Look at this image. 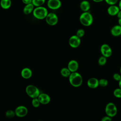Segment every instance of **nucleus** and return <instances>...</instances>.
<instances>
[{"mask_svg":"<svg viewBox=\"0 0 121 121\" xmlns=\"http://www.w3.org/2000/svg\"><path fill=\"white\" fill-rule=\"evenodd\" d=\"M105 112L107 115L111 117H113L115 116L117 113V108L114 103L110 102L106 104Z\"/></svg>","mask_w":121,"mask_h":121,"instance_id":"nucleus-5","label":"nucleus"},{"mask_svg":"<svg viewBox=\"0 0 121 121\" xmlns=\"http://www.w3.org/2000/svg\"><path fill=\"white\" fill-rule=\"evenodd\" d=\"M5 115H6V116L8 118H12L14 117L15 115L16 114H15V112H14L12 110H9L6 112Z\"/></svg>","mask_w":121,"mask_h":121,"instance_id":"nucleus-23","label":"nucleus"},{"mask_svg":"<svg viewBox=\"0 0 121 121\" xmlns=\"http://www.w3.org/2000/svg\"><path fill=\"white\" fill-rule=\"evenodd\" d=\"M119 87L121 88V79L119 81Z\"/></svg>","mask_w":121,"mask_h":121,"instance_id":"nucleus-36","label":"nucleus"},{"mask_svg":"<svg viewBox=\"0 0 121 121\" xmlns=\"http://www.w3.org/2000/svg\"><path fill=\"white\" fill-rule=\"evenodd\" d=\"M100 51L103 56L108 58L110 57L112 54V50L110 46L107 44H103L100 48Z\"/></svg>","mask_w":121,"mask_h":121,"instance_id":"nucleus-7","label":"nucleus"},{"mask_svg":"<svg viewBox=\"0 0 121 121\" xmlns=\"http://www.w3.org/2000/svg\"><path fill=\"white\" fill-rule=\"evenodd\" d=\"M80 39L76 35L71 36L69 39V44L72 48H77L78 47L80 44Z\"/></svg>","mask_w":121,"mask_h":121,"instance_id":"nucleus-10","label":"nucleus"},{"mask_svg":"<svg viewBox=\"0 0 121 121\" xmlns=\"http://www.w3.org/2000/svg\"><path fill=\"white\" fill-rule=\"evenodd\" d=\"M90 7L91 5L90 2L86 0L82 1L79 5L80 9L83 12L88 11L90 9Z\"/></svg>","mask_w":121,"mask_h":121,"instance_id":"nucleus-15","label":"nucleus"},{"mask_svg":"<svg viewBox=\"0 0 121 121\" xmlns=\"http://www.w3.org/2000/svg\"><path fill=\"white\" fill-rule=\"evenodd\" d=\"M69 78L70 84L74 87H78L82 83L83 79L82 76L76 71L71 72Z\"/></svg>","mask_w":121,"mask_h":121,"instance_id":"nucleus-1","label":"nucleus"},{"mask_svg":"<svg viewBox=\"0 0 121 121\" xmlns=\"http://www.w3.org/2000/svg\"><path fill=\"white\" fill-rule=\"evenodd\" d=\"M98 64L101 66H103L105 65L106 62V57L104 56H101L98 59Z\"/></svg>","mask_w":121,"mask_h":121,"instance_id":"nucleus-24","label":"nucleus"},{"mask_svg":"<svg viewBox=\"0 0 121 121\" xmlns=\"http://www.w3.org/2000/svg\"><path fill=\"white\" fill-rule=\"evenodd\" d=\"M94 2H102V1L104 0H92Z\"/></svg>","mask_w":121,"mask_h":121,"instance_id":"nucleus-33","label":"nucleus"},{"mask_svg":"<svg viewBox=\"0 0 121 121\" xmlns=\"http://www.w3.org/2000/svg\"><path fill=\"white\" fill-rule=\"evenodd\" d=\"M45 2V0H33L32 3L35 7L43 6Z\"/></svg>","mask_w":121,"mask_h":121,"instance_id":"nucleus-21","label":"nucleus"},{"mask_svg":"<svg viewBox=\"0 0 121 121\" xmlns=\"http://www.w3.org/2000/svg\"><path fill=\"white\" fill-rule=\"evenodd\" d=\"M32 0H22V1L24 4L26 5L32 3Z\"/></svg>","mask_w":121,"mask_h":121,"instance_id":"nucleus-31","label":"nucleus"},{"mask_svg":"<svg viewBox=\"0 0 121 121\" xmlns=\"http://www.w3.org/2000/svg\"><path fill=\"white\" fill-rule=\"evenodd\" d=\"M26 92L27 95L32 98H37L40 95V91L38 88L32 85H29L26 87Z\"/></svg>","mask_w":121,"mask_h":121,"instance_id":"nucleus-4","label":"nucleus"},{"mask_svg":"<svg viewBox=\"0 0 121 121\" xmlns=\"http://www.w3.org/2000/svg\"><path fill=\"white\" fill-rule=\"evenodd\" d=\"M71 73V72L68 68H63L60 70V74L61 76L65 78L69 77Z\"/></svg>","mask_w":121,"mask_h":121,"instance_id":"nucleus-20","label":"nucleus"},{"mask_svg":"<svg viewBox=\"0 0 121 121\" xmlns=\"http://www.w3.org/2000/svg\"><path fill=\"white\" fill-rule=\"evenodd\" d=\"M105 2L109 5H115L116 3L118 1V0H104Z\"/></svg>","mask_w":121,"mask_h":121,"instance_id":"nucleus-29","label":"nucleus"},{"mask_svg":"<svg viewBox=\"0 0 121 121\" xmlns=\"http://www.w3.org/2000/svg\"><path fill=\"white\" fill-rule=\"evenodd\" d=\"M112 120V117L107 115L106 116H104L102 119V121H110Z\"/></svg>","mask_w":121,"mask_h":121,"instance_id":"nucleus-30","label":"nucleus"},{"mask_svg":"<svg viewBox=\"0 0 121 121\" xmlns=\"http://www.w3.org/2000/svg\"><path fill=\"white\" fill-rule=\"evenodd\" d=\"M78 68V62L76 60H71L68 64V68L71 72H76Z\"/></svg>","mask_w":121,"mask_h":121,"instance_id":"nucleus-14","label":"nucleus"},{"mask_svg":"<svg viewBox=\"0 0 121 121\" xmlns=\"http://www.w3.org/2000/svg\"><path fill=\"white\" fill-rule=\"evenodd\" d=\"M85 34V32L84 30L83 29H78L77 32V35L79 37V38L82 37V36H84Z\"/></svg>","mask_w":121,"mask_h":121,"instance_id":"nucleus-27","label":"nucleus"},{"mask_svg":"<svg viewBox=\"0 0 121 121\" xmlns=\"http://www.w3.org/2000/svg\"><path fill=\"white\" fill-rule=\"evenodd\" d=\"M21 75L24 78L28 79L32 76V72L29 68H25L21 70Z\"/></svg>","mask_w":121,"mask_h":121,"instance_id":"nucleus-17","label":"nucleus"},{"mask_svg":"<svg viewBox=\"0 0 121 121\" xmlns=\"http://www.w3.org/2000/svg\"><path fill=\"white\" fill-rule=\"evenodd\" d=\"M120 10V9L118 6H116L115 5H110L107 9V13L109 15L114 16L117 15Z\"/></svg>","mask_w":121,"mask_h":121,"instance_id":"nucleus-11","label":"nucleus"},{"mask_svg":"<svg viewBox=\"0 0 121 121\" xmlns=\"http://www.w3.org/2000/svg\"><path fill=\"white\" fill-rule=\"evenodd\" d=\"M48 14V12L47 9L43 6L35 7L33 12L34 17L38 19L45 18Z\"/></svg>","mask_w":121,"mask_h":121,"instance_id":"nucleus-2","label":"nucleus"},{"mask_svg":"<svg viewBox=\"0 0 121 121\" xmlns=\"http://www.w3.org/2000/svg\"><path fill=\"white\" fill-rule=\"evenodd\" d=\"M87 85L88 86L91 88H95L99 86V80L95 78H90L88 80Z\"/></svg>","mask_w":121,"mask_h":121,"instance_id":"nucleus-13","label":"nucleus"},{"mask_svg":"<svg viewBox=\"0 0 121 121\" xmlns=\"http://www.w3.org/2000/svg\"><path fill=\"white\" fill-rule=\"evenodd\" d=\"M113 95L115 97L117 98H121V88H117L115 89L113 91Z\"/></svg>","mask_w":121,"mask_h":121,"instance_id":"nucleus-22","label":"nucleus"},{"mask_svg":"<svg viewBox=\"0 0 121 121\" xmlns=\"http://www.w3.org/2000/svg\"><path fill=\"white\" fill-rule=\"evenodd\" d=\"M35 6L32 3L26 4L23 8V13L26 15L30 14L31 13L33 12V10L35 9Z\"/></svg>","mask_w":121,"mask_h":121,"instance_id":"nucleus-18","label":"nucleus"},{"mask_svg":"<svg viewBox=\"0 0 121 121\" xmlns=\"http://www.w3.org/2000/svg\"><path fill=\"white\" fill-rule=\"evenodd\" d=\"M11 0H0L1 7L4 9H9L11 6Z\"/></svg>","mask_w":121,"mask_h":121,"instance_id":"nucleus-19","label":"nucleus"},{"mask_svg":"<svg viewBox=\"0 0 121 121\" xmlns=\"http://www.w3.org/2000/svg\"><path fill=\"white\" fill-rule=\"evenodd\" d=\"M117 16L118 18H121V10H120V11L118 12V13L117 14Z\"/></svg>","mask_w":121,"mask_h":121,"instance_id":"nucleus-32","label":"nucleus"},{"mask_svg":"<svg viewBox=\"0 0 121 121\" xmlns=\"http://www.w3.org/2000/svg\"><path fill=\"white\" fill-rule=\"evenodd\" d=\"M79 21L84 26H89L93 22V17L88 11L83 12L79 17Z\"/></svg>","mask_w":121,"mask_h":121,"instance_id":"nucleus-3","label":"nucleus"},{"mask_svg":"<svg viewBox=\"0 0 121 121\" xmlns=\"http://www.w3.org/2000/svg\"><path fill=\"white\" fill-rule=\"evenodd\" d=\"M108 81L107 79L104 78H102L99 80V85L102 87H105L107 86Z\"/></svg>","mask_w":121,"mask_h":121,"instance_id":"nucleus-25","label":"nucleus"},{"mask_svg":"<svg viewBox=\"0 0 121 121\" xmlns=\"http://www.w3.org/2000/svg\"><path fill=\"white\" fill-rule=\"evenodd\" d=\"M111 33L114 36H118L121 35V26L119 24L113 26L111 30Z\"/></svg>","mask_w":121,"mask_h":121,"instance_id":"nucleus-16","label":"nucleus"},{"mask_svg":"<svg viewBox=\"0 0 121 121\" xmlns=\"http://www.w3.org/2000/svg\"><path fill=\"white\" fill-rule=\"evenodd\" d=\"M40 104L41 103H40L38 97L33 98V100L32 101V105L34 107H39Z\"/></svg>","mask_w":121,"mask_h":121,"instance_id":"nucleus-26","label":"nucleus"},{"mask_svg":"<svg viewBox=\"0 0 121 121\" xmlns=\"http://www.w3.org/2000/svg\"><path fill=\"white\" fill-rule=\"evenodd\" d=\"M113 78L115 80L119 81L120 80V79H121V74L117 73H114L113 75Z\"/></svg>","mask_w":121,"mask_h":121,"instance_id":"nucleus-28","label":"nucleus"},{"mask_svg":"<svg viewBox=\"0 0 121 121\" xmlns=\"http://www.w3.org/2000/svg\"><path fill=\"white\" fill-rule=\"evenodd\" d=\"M118 24L121 26V18L118 19Z\"/></svg>","mask_w":121,"mask_h":121,"instance_id":"nucleus-34","label":"nucleus"},{"mask_svg":"<svg viewBox=\"0 0 121 121\" xmlns=\"http://www.w3.org/2000/svg\"><path fill=\"white\" fill-rule=\"evenodd\" d=\"M120 74H121V68H120Z\"/></svg>","mask_w":121,"mask_h":121,"instance_id":"nucleus-37","label":"nucleus"},{"mask_svg":"<svg viewBox=\"0 0 121 121\" xmlns=\"http://www.w3.org/2000/svg\"><path fill=\"white\" fill-rule=\"evenodd\" d=\"M45 20L49 25L54 26L58 23V17L57 15L54 13H48L45 18Z\"/></svg>","mask_w":121,"mask_h":121,"instance_id":"nucleus-6","label":"nucleus"},{"mask_svg":"<svg viewBox=\"0 0 121 121\" xmlns=\"http://www.w3.org/2000/svg\"><path fill=\"white\" fill-rule=\"evenodd\" d=\"M15 114L16 116L19 117H23L25 116L28 112L27 109L26 107L23 105L17 106L15 110Z\"/></svg>","mask_w":121,"mask_h":121,"instance_id":"nucleus-9","label":"nucleus"},{"mask_svg":"<svg viewBox=\"0 0 121 121\" xmlns=\"http://www.w3.org/2000/svg\"><path fill=\"white\" fill-rule=\"evenodd\" d=\"M47 5L48 8L51 9H58L61 6V2L60 0H48L47 2Z\"/></svg>","mask_w":121,"mask_h":121,"instance_id":"nucleus-8","label":"nucleus"},{"mask_svg":"<svg viewBox=\"0 0 121 121\" xmlns=\"http://www.w3.org/2000/svg\"><path fill=\"white\" fill-rule=\"evenodd\" d=\"M120 10H121V0H120L119 1V5H118Z\"/></svg>","mask_w":121,"mask_h":121,"instance_id":"nucleus-35","label":"nucleus"},{"mask_svg":"<svg viewBox=\"0 0 121 121\" xmlns=\"http://www.w3.org/2000/svg\"><path fill=\"white\" fill-rule=\"evenodd\" d=\"M38 98L41 104H46L49 103L51 100L50 97L49 95L45 93L40 94L38 97Z\"/></svg>","mask_w":121,"mask_h":121,"instance_id":"nucleus-12","label":"nucleus"}]
</instances>
